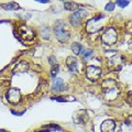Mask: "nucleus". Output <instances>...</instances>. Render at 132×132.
I'll use <instances>...</instances> for the list:
<instances>
[{
	"instance_id": "nucleus-1",
	"label": "nucleus",
	"mask_w": 132,
	"mask_h": 132,
	"mask_svg": "<svg viewBox=\"0 0 132 132\" xmlns=\"http://www.w3.org/2000/svg\"><path fill=\"white\" fill-rule=\"evenodd\" d=\"M102 93L107 100H114L119 95V87L117 81L112 78H108L102 81Z\"/></svg>"
},
{
	"instance_id": "nucleus-2",
	"label": "nucleus",
	"mask_w": 132,
	"mask_h": 132,
	"mask_svg": "<svg viewBox=\"0 0 132 132\" xmlns=\"http://www.w3.org/2000/svg\"><path fill=\"white\" fill-rule=\"evenodd\" d=\"M54 33L56 39L60 42H66L68 41L69 36H71V32H69V28L64 21H56L55 26H54Z\"/></svg>"
},
{
	"instance_id": "nucleus-3",
	"label": "nucleus",
	"mask_w": 132,
	"mask_h": 132,
	"mask_svg": "<svg viewBox=\"0 0 132 132\" xmlns=\"http://www.w3.org/2000/svg\"><path fill=\"white\" fill-rule=\"evenodd\" d=\"M106 16L102 13H99L98 15L94 16L90 20H88L87 23H86V30L90 34H94L98 31H100L102 29V20H104Z\"/></svg>"
},
{
	"instance_id": "nucleus-4",
	"label": "nucleus",
	"mask_w": 132,
	"mask_h": 132,
	"mask_svg": "<svg viewBox=\"0 0 132 132\" xmlns=\"http://www.w3.org/2000/svg\"><path fill=\"white\" fill-rule=\"evenodd\" d=\"M118 40V33L117 30L112 27H109L106 29V31L104 32V34L101 35V41H102V44L105 45H113Z\"/></svg>"
},
{
	"instance_id": "nucleus-5",
	"label": "nucleus",
	"mask_w": 132,
	"mask_h": 132,
	"mask_svg": "<svg viewBox=\"0 0 132 132\" xmlns=\"http://www.w3.org/2000/svg\"><path fill=\"white\" fill-rule=\"evenodd\" d=\"M18 33H19L20 38L24 40L26 42H31L35 38V34L33 32V30L30 27H27V26H20L18 28Z\"/></svg>"
},
{
	"instance_id": "nucleus-6",
	"label": "nucleus",
	"mask_w": 132,
	"mask_h": 132,
	"mask_svg": "<svg viewBox=\"0 0 132 132\" xmlns=\"http://www.w3.org/2000/svg\"><path fill=\"white\" fill-rule=\"evenodd\" d=\"M101 75V68L100 67H97V66H93L90 65L86 69V76L90 81H97L99 78H100Z\"/></svg>"
},
{
	"instance_id": "nucleus-7",
	"label": "nucleus",
	"mask_w": 132,
	"mask_h": 132,
	"mask_svg": "<svg viewBox=\"0 0 132 132\" xmlns=\"http://www.w3.org/2000/svg\"><path fill=\"white\" fill-rule=\"evenodd\" d=\"M6 98L9 102L15 105L21 100V93L18 88H10L6 94Z\"/></svg>"
},
{
	"instance_id": "nucleus-8",
	"label": "nucleus",
	"mask_w": 132,
	"mask_h": 132,
	"mask_svg": "<svg viewBox=\"0 0 132 132\" xmlns=\"http://www.w3.org/2000/svg\"><path fill=\"white\" fill-rule=\"evenodd\" d=\"M123 61H125V59H123L122 56L114 55L113 57H111L109 60V68L111 71H116V72L120 71L122 68V65H123Z\"/></svg>"
},
{
	"instance_id": "nucleus-9",
	"label": "nucleus",
	"mask_w": 132,
	"mask_h": 132,
	"mask_svg": "<svg viewBox=\"0 0 132 132\" xmlns=\"http://www.w3.org/2000/svg\"><path fill=\"white\" fill-rule=\"evenodd\" d=\"M88 14V12L84 10V9H78L76 11H74L73 12V14L71 15V22L74 27H77L78 26V23H79L81 21V19L84 18L85 15H87Z\"/></svg>"
},
{
	"instance_id": "nucleus-10",
	"label": "nucleus",
	"mask_w": 132,
	"mask_h": 132,
	"mask_svg": "<svg viewBox=\"0 0 132 132\" xmlns=\"http://www.w3.org/2000/svg\"><path fill=\"white\" fill-rule=\"evenodd\" d=\"M87 111L86 110H79L77 111V112H75V114L73 116V120L75 123H77V125H85L86 122V119H87Z\"/></svg>"
},
{
	"instance_id": "nucleus-11",
	"label": "nucleus",
	"mask_w": 132,
	"mask_h": 132,
	"mask_svg": "<svg viewBox=\"0 0 132 132\" xmlns=\"http://www.w3.org/2000/svg\"><path fill=\"white\" fill-rule=\"evenodd\" d=\"M66 65H67V67H68V69L71 72H73V73L78 72V66H79V63H78L76 57L68 56L67 59H66Z\"/></svg>"
},
{
	"instance_id": "nucleus-12",
	"label": "nucleus",
	"mask_w": 132,
	"mask_h": 132,
	"mask_svg": "<svg viewBox=\"0 0 132 132\" xmlns=\"http://www.w3.org/2000/svg\"><path fill=\"white\" fill-rule=\"evenodd\" d=\"M101 132H114L116 129V122L111 119H108V120H105L101 123L100 126Z\"/></svg>"
},
{
	"instance_id": "nucleus-13",
	"label": "nucleus",
	"mask_w": 132,
	"mask_h": 132,
	"mask_svg": "<svg viewBox=\"0 0 132 132\" xmlns=\"http://www.w3.org/2000/svg\"><path fill=\"white\" fill-rule=\"evenodd\" d=\"M28 68H29V64L27 63V62H20V63L16 65V67L14 68V71L13 73H24V72H27L28 71Z\"/></svg>"
},
{
	"instance_id": "nucleus-14",
	"label": "nucleus",
	"mask_w": 132,
	"mask_h": 132,
	"mask_svg": "<svg viewBox=\"0 0 132 132\" xmlns=\"http://www.w3.org/2000/svg\"><path fill=\"white\" fill-rule=\"evenodd\" d=\"M63 79L62 78H55L54 82H53V92H62V88H63Z\"/></svg>"
},
{
	"instance_id": "nucleus-15",
	"label": "nucleus",
	"mask_w": 132,
	"mask_h": 132,
	"mask_svg": "<svg viewBox=\"0 0 132 132\" xmlns=\"http://www.w3.org/2000/svg\"><path fill=\"white\" fill-rule=\"evenodd\" d=\"M64 7L66 10H69V11H76L79 9V7H78L77 3H74V2H65L64 3Z\"/></svg>"
},
{
	"instance_id": "nucleus-16",
	"label": "nucleus",
	"mask_w": 132,
	"mask_h": 132,
	"mask_svg": "<svg viewBox=\"0 0 132 132\" xmlns=\"http://www.w3.org/2000/svg\"><path fill=\"white\" fill-rule=\"evenodd\" d=\"M2 7L5 8L6 10H19L20 9V6L15 2H9L7 5H2Z\"/></svg>"
},
{
	"instance_id": "nucleus-17",
	"label": "nucleus",
	"mask_w": 132,
	"mask_h": 132,
	"mask_svg": "<svg viewBox=\"0 0 132 132\" xmlns=\"http://www.w3.org/2000/svg\"><path fill=\"white\" fill-rule=\"evenodd\" d=\"M72 51L75 53L76 55L81 54V52H82L81 44H79V43H73V45H72Z\"/></svg>"
},
{
	"instance_id": "nucleus-18",
	"label": "nucleus",
	"mask_w": 132,
	"mask_h": 132,
	"mask_svg": "<svg viewBox=\"0 0 132 132\" xmlns=\"http://www.w3.org/2000/svg\"><path fill=\"white\" fill-rule=\"evenodd\" d=\"M54 99V100L59 101V102H67V101H75V98L74 97H68V98H65V97H52V100Z\"/></svg>"
},
{
	"instance_id": "nucleus-19",
	"label": "nucleus",
	"mask_w": 132,
	"mask_h": 132,
	"mask_svg": "<svg viewBox=\"0 0 132 132\" xmlns=\"http://www.w3.org/2000/svg\"><path fill=\"white\" fill-rule=\"evenodd\" d=\"M60 71V66L59 64H54L52 66V68H51V76L52 77H55L57 75V73H59Z\"/></svg>"
},
{
	"instance_id": "nucleus-20",
	"label": "nucleus",
	"mask_w": 132,
	"mask_h": 132,
	"mask_svg": "<svg viewBox=\"0 0 132 132\" xmlns=\"http://www.w3.org/2000/svg\"><path fill=\"white\" fill-rule=\"evenodd\" d=\"M93 50L92 48H89V50H82V52H81V54L80 55H82V57L84 59H88V57H90L93 55Z\"/></svg>"
},
{
	"instance_id": "nucleus-21",
	"label": "nucleus",
	"mask_w": 132,
	"mask_h": 132,
	"mask_svg": "<svg viewBox=\"0 0 132 132\" xmlns=\"http://www.w3.org/2000/svg\"><path fill=\"white\" fill-rule=\"evenodd\" d=\"M43 129L50 131V130H61L62 128L60 126H56V125H54V123H52V125H48V126L43 127Z\"/></svg>"
},
{
	"instance_id": "nucleus-22",
	"label": "nucleus",
	"mask_w": 132,
	"mask_h": 132,
	"mask_svg": "<svg viewBox=\"0 0 132 132\" xmlns=\"http://www.w3.org/2000/svg\"><path fill=\"white\" fill-rule=\"evenodd\" d=\"M114 3L113 2H109V3H107L106 5V7H105V10L106 11H112L113 9H114Z\"/></svg>"
},
{
	"instance_id": "nucleus-23",
	"label": "nucleus",
	"mask_w": 132,
	"mask_h": 132,
	"mask_svg": "<svg viewBox=\"0 0 132 132\" xmlns=\"http://www.w3.org/2000/svg\"><path fill=\"white\" fill-rule=\"evenodd\" d=\"M116 3H117L119 7H121V8H125V7H127L128 5H129V2H128V1H120V0H119V1H117Z\"/></svg>"
},
{
	"instance_id": "nucleus-24",
	"label": "nucleus",
	"mask_w": 132,
	"mask_h": 132,
	"mask_svg": "<svg viewBox=\"0 0 132 132\" xmlns=\"http://www.w3.org/2000/svg\"><path fill=\"white\" fill-rule=\"evenodd\" d=\"M126 123H127L128 126H131V127H132V114L129 116V117L126 119Z\"/></svg>"
},
{
	"instance_id": "nucleus-25",
	"label": "nucleus",
	"mask_w": 132,
	"mask_h": 132,
	"mask_svg": "<svg viewBox=\"0 0 132 132\" xmlns=\"http://www.w3.org/2000/svg\"><path fill=\"white\" fill-rule=\"evenodd\" d=\"M36 132H48L47 130H43V131H36Z\"/></svg>"
}]
</instances>
